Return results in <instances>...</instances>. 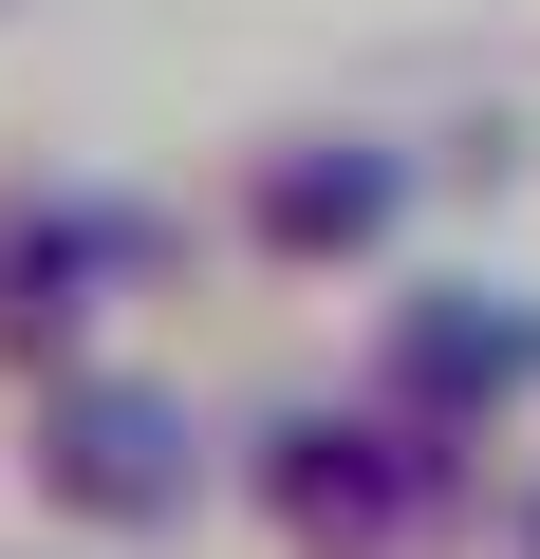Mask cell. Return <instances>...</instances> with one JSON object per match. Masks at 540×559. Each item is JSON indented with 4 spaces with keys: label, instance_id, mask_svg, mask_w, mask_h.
I'll use <instances>...</instances> for the list:
<instances>
[{
    "label": "cell",
    "instance_id": "obj_1",
    "mask_svg": "<svg viewBox=\"0 0 540 559\" xmlns=\"http://www.w3.org/2000/svg\"><path fill=\"white\" fill-rule=\"evenodd\" d=\"M0 466H20V503H38L57 540H94V559H149V540H187V522L224 503V429H205L168 373H131V336L75 355V373H38Z\"/></svg>",
    "mask_w": 540,
    "mask_h": 559
},
{
    "label": "cell",
    "instance_id": "obj_2",
    "mask_svg": "<svg viewBox=\"0 0 540 559\" xmlns=\"http://www.w3.org/2000/svg\"><path fill=\"white\" fill-rule=\"evenodd\" d=\"M224 485H242V522L280 559H429L447 503H466V448L410 429V411H373V392H280L224 448Z\"/></svg>",
    "mask_w": 540,
    "mask_h": 559
},
{
    "label": "cell",
    "instance_id": "obj_3",
    "mask_svg": "<svg viewBox=\"0 0 540 559\" xmlns=\"http://www.w3.org/2000/svg\"><path fill=\"white\" fill-rule=\"evenodd\" d=\"M168 280H187V224H168L149 187H75V168L0 187V392L112 355L131 299H168Z\"/></svg>",
    "mask_w": 540,
    "mask_h": 559
},
{
    "label": "cell",
    "instance_id": "obj_4",
    "mask_svg": "<svg viewBox=\"0 0 540 559\" xmlns=\"http://www.w3.org/2000/svg\"><path fill=\"white\" fill-rule=\"evenodd\" d=\"M410 205H429V168H410L392 131H261V150L224 168V242H242L261 280H373V261L410 242Z\"/></svg>",
    "mask_w": 540,
    "mask_h": 559
},
{
    "label": "cell",
    "instance_id": "obj_5",
    "mask_svg": "<svg viewBox=\"0 0 540 559\" xmlns=\"http://www.w3.org/2000/svg\"><path fill=\"white\" fill-rule=\"evenodd\" d=\"M355 392L410 411V429H447V448H484V429H521V392H540V299H503V280H392Z\"/></svg>",
    "mask_w": 540,
    "mask_h": 559
},
{
    "label": "cell",
    "instance_id": "obj_6",
    "mask_svg": "<svg viewBox=\"0 0 540 559\" xmlns=\"http://www.w3.org/2000/svg\"><path fill=\"white\" fill-rule=\"evenodd\" d=\"M521 559H540V503H521Z\"/></svg>",
    "mask_w": 540,
    "mask_h": 559
},
{
    "label": "cell",
    "instance_id": "obj_7",
    "mask_svg": "<svg viewBox=\"0 0 540 559\" xmlns=\"http://www.w3.org/2000/svg\"><path fill=\"white\" fill-rule=\"evenodd\" d=\"M57 559H94V540H57Z\"/></svg>",
    "mask_w": 540,
    "mask_h": 559
},
{
    "label": "cell",
    "instance_id": "obj_8",
    "mask_svg": "<svg viewBox=\"0 0 540 559\" xmlns=\"http://www.w3.org/2000/svg\"><path fill=\"white\" fill-rule=\"evenodd\" d=\"M0 20H20V0H0Z\"/></svg>",
    "mask_w": 540,
    "mask_h": 559
}]
</instances>
